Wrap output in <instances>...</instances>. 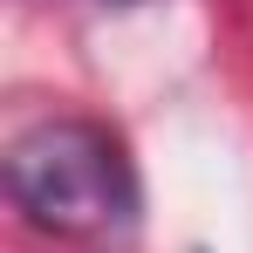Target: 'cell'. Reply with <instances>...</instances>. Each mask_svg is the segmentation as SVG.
Wrapping results in <instances>:
<instances>
[{"label":"cell","mask_w":253,"mask_h":253,"mask_svg":"<svg viewBox=\"0 0 253 253\" xmlns=\"http://www.w3.org/2000/svg\"><path fill=\"white\" fill-rule=\"evenodd\" d=\"M7 192L42 233L117 253L137 233V171L124 144L89 117H48L7 144Z\"/></svg>","instance_id":"cell-1"}]
</instances>
